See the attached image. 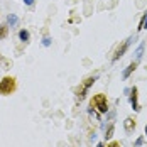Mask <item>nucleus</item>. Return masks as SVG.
I'll return each mask as SVG.
<instances>
[{
  "mask_svg": "<svg viewBox=\"0 0 147 147\" xmlns=\"http://www.w3.org/2000/svg\"><path fill=\"white\" fill-rule=\"evenodd\" d=\"M91 107L96 108L100 113H107L108 112V103H107V96L105 95H95L91 100Z\"/></svg>",
  "mask_w": 147,
  "mask_h": 147,
  "instance_id": "f257e3e1",
  "label": "nucleus"
},
{
  "mask_svg": "<svg viewBox=\"0 0 147 147\" xmlns=\"http://www.w3.org/2000/svg\"><path fill=\"white\" fill-rule=\"evenodd\" d=\"M130 42H132V37H129V39H127V41H125V42H123L122 46H118V49L115 51V56H113V61H118V59H120L122 56H123V54H125V51L129 49Z\"/></svg>",
  "mask_w": 147,
  "mask_h": 147,
  "instance_id": "f03ea898",
  "label": "nucleus"
},
{
  "mask_svg": "<svg viewBox=\"0 0 147 147\" xmlns=\"http://www.w3.org/2000/svg\"><path fill=\"white\" fill-rule=\"evenodd\" d=\"M14 90V78H5L0 83V93H10Z\"/></svg>",
  "mask_w": 147,
  "mask_h": 147,
  "instance_id": "7ed1b4c3",
  "label": "nucleus"
},
{
  "mask_svg": "<svg viewBox=\"0 0 147 147\" xmlns=\"http://www.w3.org/2000/svg\"><path fill=\"white\" fill-rule=\"evenodd\" d=\"M129 100H130V105H132V108L135 112H139L140 110V107H139V102H137V88L134 86L130 90V95H129Z\"/></svg>",
  "mask_w": 147,
  "mask_h": 147,
  "instance_id": "20e7f679",
  "label": "nucleus"
},
{
  "mask_svg": "<svg viewBox=\"0 0 147 147\" xmlns=\"http://www.w3.org/2000/svg\"><path fill=\"white\" fill-rule=\"evenodd\" d=\"M95 81H96V76H95V78H88V80H86V83L83 85V88H81V91L78 93V96H80V100H83V98H85V95H86V91L90 90V86H91V85H93Z\"/></svg>",
  "mask_w": 147,
  "mask_h": 147,
  "instance_id": "39448f33",
  "label": "nucleus"
},
{
  "mask_svg": "<svg viewBox=\"0 0 147 147\" xmlns=\"http://www.w3.org/2000/svg\"><path fill=\"white\" fill-rule=\"evenodd\" d=\"M135 68H137V61H134V63H130L125 69H123V73H122V78L123 80H127L130 74H132V71H135Z\"/></svg>",
  "mask_w": 147,
  "mask_h": 147,
  "instance_id": "423d86ee",
  "label": "nucleus"
},
{
  "mask_svg": "<svg viewBox=\"0 0 147 147\" xmlns=\"http://www.w3.org/2000/svg\"><path fill=\"white\" fill-rule=\"evenodd\" d=\"M144 47H146V44H144V42H140V44H139V47L135 49V53H134V54H135V61H137V63L140 61L142 54H144Z\"/></svg>",
  "mask_w": 147,
  "mask_h": 147,
  "instance_id": "0eeeda50",
  "label": "nucleus"
},
{
  "mask_svg": "<svg viewBox=\"0 0 147 147\" xmlns=\"http://www.w3.org/2000/svg\"><path fill=\"white\" fill-rule=\"evenodd\" d=\"M17 22H19V17H17V15L10 14L9 17H7V24H9L10 27H15V26H17Z\"/></svg>",
  "mask_w": 147,
  "mask_h": 147,
  "instance_id": "6e6552de",
  "label": "nucleus"
},
{
  "mask_svg": "<svg viewBox=\"0 0 147 147\" xmlns=\"http://www.w3.org/2000/svg\"><path fill=\"white\" fill-rule=\"evenodd\" d=\"M29 30H26V29H22L20 30V32H19V39H20V41H22V42H27V41H29Z\"/></svg>",
  "mask_w": 147,
  "mask_h": 147,
  "instance_id": "1a4fd4ad",
  "label": "nucleus"
},
{
  "mask_svg": "<svg viewBox=\"0 0 147 147\" xmlns=\"http://www.w3.org/2000/svg\"><path fill=\"white\" fill-rule=\"evenodd\" d=\"M123 125H125V130L127 132H132V129H135V122H134L132 118H127Z\"/></svg>",
  "mask_w": 147,
  "mask_h": 147,
  "instance_id": "9d476101",
  "label": "nucleus"
},
{
  "mask_svg": "<svg viewBox=\"0 0 147 147\" xmlns=\"http://www.w3.org/2000/svg\"><path fill=\"white\" fill-rule=\"evenodd\" d=\"M142 29H147V14H144L140 24H139V30H142Z\"/></svg>",
  "mask_w": 147,
  "mask_h": 147,
  "instance_id": "9b49d317",
  "label": "nucleus"
},
{
  "mask_svg": "<svg viewBox=\"0 0 147 147\" xmlns=\"http://www.w3.org/2000/svg\"><path fill=\"white\" fill-rule=\"evenodd\" d=\"M142 144H144V137H139V139L135 140V144H134V147H140Z\"/></svg>",
  "mask_w": 147,
  "mask_h": 147,
  "instance_id": "f8f14e48",
  "label": "nucleus"
},
{
  "mask_svg": "<svg viewBox=\"0 0 147 147\" xmlns=\"http://www.w3.org/2000/svg\"><path fill=\"white\" fill-rule=\"evenodd\" d=\"M42 46H46V47H47V46H51V37H47V36H46L44 39H42Z\"/></svg>",
  "mask_w": 147,
  "mask_h": 147,
  "instance_id": "ddd939ff",
  "label": "nucleus"
},
{
  "mask_svg": "<svg viewBox=\"0 0 147 147\" xmlns=\"http://www.w3.org/2000/svg\"><path fill=\"white\" fill-rule=\"evenodd\" d=\"M26 5H34V0H24Z\"/></svg>",
  "mask_w": 147,
  "mask_h": 147,
  "instance_id": "4468645a",
  "label": "nucleus"
},
{
  "mask_svg": "<svg viewBox=\"0 0 147 147\" xmlns=\"http://www.w3.org/2000/svg\"><path fill=\"white\" fill-rule=\"evenodd\" d=\"M108 147H120V146H118L117 142H112V144H110V146H108Z\"/></svg>",
  "mask_w": 147,
  "mask_h": 147,
  "instance_id": "2eb2a0df",
  "label": "nucleus"
},
{
  "mask_svg": "<svg viewBox=\"0 0 147 147\" xmlns=\"http://www.w3.org/2000/svg\"><path fill=\"white\" fill-rule=\"evenodd\" d=\"M96 147H103V144H98V146H96Z\"/></svg>",
  "mask_w": 147,
  "mask_h": 147,
  "instance_id": "dca6fc26",
  "label": "nucleus"
},
{
  "mask_svg": "<svg viewBox=\"0 0 147 147\" xmlns=\"http://www.w3.org/2000/svg\"><path fill=\"white\" fill-rule=\"evenodd\" d=\"M146 135H147V125H146Z\"/></svg>",
  "mask_w": 147,
  "mask_h": 147,
  "instance_id": "f3484780",
  "label": "nucleus"
}]
</instances>
